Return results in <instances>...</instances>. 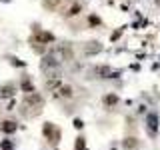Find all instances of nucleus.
Here are the masks:
<instances>
[{"label":"nucleus","mask_w":160,"mask_h":150,"mask_svg":"<svg viewBox=\"0 0 160 150\" xmlns=\"http://www.w3.org/2000/svg\"><path fill=\"white\" fill-rule=\"evenodd\" d=\"M60 86H62L60 78H54V80H48V82H46V88H48V90H58Z\"/></svg>","instance_id":"nucleus-14"},{"label":"nucleus","mask_w":160,"mask_h":150,"mask_svg":"<svg viewBox=\"0 0 160 150\" xmlns=\"http://www.w3.org/2000/svg\"><path fill=\"white\" fill-rule=\"evenodd\" d=\"M74 126H76V128H82V126H84L82 120H74Z\"/></svg>","instance_id":"nucleus-18"},{"label":"nucleus","mask_w":160,"mask_h":150,"mask_svg":"<svg viewBox=\"0 0 160 150\" xmlns=\"http://www.w3.org/2000/svg\"><path fill=\"white\" fill-rule=\"evenodd\" d=\"M70 56H72V50H70V46H66V44H60L58 48L52 50V54H50V58H54L56 62H64V60H70Z\"/></svg>","instance_id":"nucleus-3"},{"label":"nucleus","mask_w":160,"mask_h":150,"mask_svg":"<svg viewBox=\"0 0 160 150\" xmlns=\"http://www.w3.org/2000/svg\"><path fill=\"white\" fill-rule=\"evenodd\" d=\"M44 106V98L38 92H30L22 100V114L24 116H34L40 112V108Z\"/></svg>","instance_id":"nucleus-1"},{"label":"nucleus","mask_w":160,"mask_h":150,"mask_svg":"<svg viewBox=\"0 0 160 150\" xmlns=\"http://www.w3.org/2000/svg\"><path fill=\"white\" fill-rule=\"evenodd\" d=\"M42 134H44V138H46L50 144H56V142H60V136H62L60 128H58V126H54L52 122H46V124L42 126Z\"/></svg>","instance_id":"nucleus-2"},{"label":"nucleus","mask_w":160,"mask_h":150,"mask_svg":"<svg viewBox=\"0 0 160 150\" xmlns=\"http://www.w3.org/2000/svg\"><path fill=\"white\" fill-rule=\"evenodd\" d=\"M122 148H126V150L138 148V138H134V136H128V138H124V140H122Z\"/></svg>","instance_id":"nucleus-9"},{"label":"nucleus","mask_w":160,"mask_h":150,"mask_svg":"<svg viewBox=\"0 0 160 150\" xmlns=\"http://www.w3.org/2000/svg\"><path fill=\"white\" fill-rule=\"evenodd\" d=\"M94 74H98L100 78H106L110 74V68L108 66H98V68H94Z\"/></svg>","instance_id":"nucleus-13"},{"label":"nucleus","mask_w":160,"mask_h":150,"mask_svg":"<svg viewBox=\"0 0 160 150\" xmlns=\"http://www.w3.org/2000/svg\"><path fill=\"white\" fill-rule=\"evenodd\" d=\"M102 50V44L96 42V40H92V42H86V46H84V52L86 54H96Z\"/></svg>","instance_id":"nucleus-7"},{"label":"nucleus","mask_w":160,"mask_h":150,"mask_svg":"<svg viewBox=\"0 0 160 150\" xmlns=\"http://www.w3.org/2000/svg\"><path fill=\"white\" fill-rule=\"evenodd\" d=\"M20 88H22V90H24L26 94H30V92H36V90H34V84L30 82L28 78H24L22 82H20Z\"/></svg>","instance_id":"nucleus-11"},{"label":"nucleus","mask_w":160,"mask_h":150,"mask_svg":"<svg viewBox=\"0 0 160 150\" xmlns=\"http://www.w3.org/2000/svg\"><path fill=\"white\" fill-rule=\"evenodd\" d=\"M102 102L106 104V106H114V104L118 102V96H114V94H108V96L102 98Z\"/></svg>","instance_id":"nucleus-15"},{"label":"nucleus","mask_w":160,"mask_h":150,"mask_svg":"<svg viewBox=\"0 0 160 150\" xmlns=\"http://www.w3.org/2000/svg\"><path fill=\"white\" fill-rule=\"evenodd\" d=\"M72 94H74V90H72V86H66V84H62L56 92H54V96L56 98H72Z\"/></svg>","instance_id":"nucleus-6"},{"label":"nucleus","mask_w":160,"mask_h":150,"mask_svg":"<svg viewBox=\"0 0 160 150\" xmlns=\"http://www.w3.org/2000/svg\"><path fill=\"white\" fill-rule=\"evenodd\" d=\"M60 2H62V0H42V6L46 10H56L60 6Z\"/></svg>","instance_id":"nucleus-10"},{"label":"nucleus","mask_w":160,"mask_h":150,"mask_svg":"<svg viewBox=\"0 0 160 150\" xmlns=\"http://www.w3.org/2000/svg\"><path fill=\"white\" fill-rule=\"evenodd\" d=\"M80 10H82V4H80V2H74V0H72V2H70L68 6L64 8L62 16H64V18H70V16H76V14L80 12Z\"/></svg>","instance_id":"nucleus-4"},{"label":"nucleus","mask_w":160,"mask_h":150,"mask_svg":"<svg viewBox=\"0 0 160 150\" xmlns=\"http://www.w3.org/2000/svg\"><path fill=\"white\" fill-rule=\"evenodd\" d=\"M16 128H18V124L14 122V120H2V122H0V132H4V134L16 132Z\"/></svg>","instance_id":"nucleus-5"},{"label":"nucleus","mask_w":160,"mask_h":150,"mask_svg":"<svg viewBox=\"0 0 160 150\" xmlns=\"http://www.w3.org/2000/svg\"><path fill=\"white\" fill-rule=\"evenodd\" d=\"M156 130H158V116L156 114H148V132L156 134Z\"/></svg>","instance_id":"nucleus-8"},{"label":"nucleus","mask_w":160,"mask_h":150,"mask_svg":"<svg viewBox=\"0 0 160 150\" xmlns=\"http://www.w3.org/2000/svg\"><path fill=\"white\" fill-rule=\"evenodd\" d=\"M74 150H84V138L80 136V138H76V148Z\"/></svg>","instance_id":"nucleus-16"},{"label":"nucleus","mask_w":160,"mask_h":150,"mask_svg":"<svg viewBox=\"0 0 160 150\" xmlns=\"http://www.w3.org/2000/svg\"><path fill=\"white\" fill-rule=\"evenodd\" d=\"M0 148L2 150H12V142H10V140H4V142L0 144Z\"/></svg>","instance_id":"nucleus-17"},{"label":"nucleus","mask_w":160,"mask_h":150,"mask_svg":"<svg viewBox=\"0 0 160 150\" xmlns=\"http://www.w3.org/2000/svg\"><path fill=\"white\" fill-rule=\"evenodd\" d=\"M14 90H16V86H14V84H6V86L0 88V96H12Z\"/></svg>","instance_id":"nucleus-12"}]
</instances>
